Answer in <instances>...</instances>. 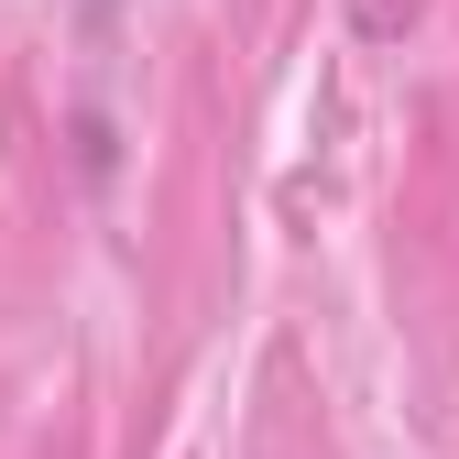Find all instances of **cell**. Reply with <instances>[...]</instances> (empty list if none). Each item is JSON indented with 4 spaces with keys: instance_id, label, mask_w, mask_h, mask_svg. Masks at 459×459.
Instances as JSON below:
<instances>
[{
    "instance_id": "cell-1",
    "label": "cell",
    "mask_w": 459,
    "mask_h": 459,
    "mask_svg": "<svg viewBox=\"0 0 459 459\" xmlns=\"http://www.w3.org/2000/svg\"><path fill=\"white\" fill-rule=\"evenodd\" d=\"M416 12H427V0H351V22H361L372 44H394V33H405V22H416Z\"/></svg>"
}]
</instances>
